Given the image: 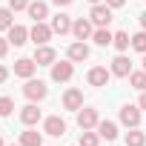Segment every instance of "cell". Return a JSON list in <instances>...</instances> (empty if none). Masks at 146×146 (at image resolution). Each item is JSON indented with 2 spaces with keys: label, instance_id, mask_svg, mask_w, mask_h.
<instances>
[{
  "label": "cell",
  "instance_id": "31",
  "mask_svg": "<svg viewBox=\"0 0 146 146\" xmlns=\"http://www.w3.org/2000/svg\"><path fill=\"white\" fill-rule=\"evenodd\" d=\"M6 80H9V69H6V66H0V86H3Z\"/></svg>",
  "mask_w": 146,
  "mask_h": 146
},
{
  "label": "cell",
  "instance_id": "33",
  "mask_svg": "<svg viewBox=\"0 0 146 146\" xmlns=\"http://www.w3.org/2000/svg\"><path fill=\"white\" fill-rule=\"evenodd\" d=\"M123 3H126V0H106V6H109V9H120Z\"/></svg>",
  "mask_w": 146,
  "mask_h": 146
},
{
  "label": "cell",
  "instance_id": "9",
  "mask_svg": "<svg viewBox=\"0 0 146 146\" xmlns=\"http://www.w3.org/2000/svg\"><path fill=\"white\" fill-rule=\"evenodd\" d=\"M72 35H75V40H89L95 35V23L89 17H78L75 23H72Z\"/></svg>",
  "mask_w": 146,
  "mask_h": 146
},
{
  "label": "cell",
  "instance_id": "3",
  "mask_svg": "<svg viewBox=\"0 0 146 146\" xmlns=\"http://www.w3.org/2000/svg\"><path fill=\"white\" fill-rule=\"evenodd\" d=\"M89 20H92L98 29H106V26L112 23V9H109L106 3H95L92 12H89Z\"/></svg>",
  "mask_w": 146,
  "mask_h": 146
},
{
  "label": "cell",
  "instance_id": "27",
  "mask_svg": "<svg viewBox=\"0 0 146 146\" xmlns=\"http://www.w3.org/2000/svg\"><path fill=\"white\" fill-rule=\"evenodd\" d=\"M132 49L140 52V54H146V32H143V29H140L137 35H132Z\"/></svg>",
  "mask_w": 146,
  "mask_h": 146
},
{
  "label": "cell",
  "instance_id": "34",
  "mask_svg": "<svg viewBox=\"0 0 146 146\" xmlns=\"http://www.w3.org/2000/svg\"><path fill=\"white\" fill-rule=\"evenodd\" d=\"M137 106H140V109L146 112V92H140V100H137Z\"/></svg>",
  "mask_w": 146,
  "mask_h": 146
},
{
  "label": "cell",
  "instance_id": "38",
  "mask_svg": "<svg viewBox=\"0 0 146 146\" xmlns=\"http://www.w3.org/2000/svg\"><path fill=\"white\" fill-rule=\"evenodd\" d=\"M0 146H6V143H3V137H0Z\"/></svg>",
  "mask_w": 146,
  "mask_h": 146
},
{
  "label": "cell",
  "instance_id": "8",
  "mask_svg": "<svg viewBox=\"0 0 146 146\" xmlns=\"http://www.w3.org/2000/svg\"><path fill=\"white\" fill-rule=\"evenodd\" d=\"M63 109H69V112L83 109V92H80L78 86H69V89L63 92Z\"/></svg>",
  "mask_w": 146,
  "mask_h": 146
},
{
  "label": "cell",
  "instance_id": "23",
  "mask_svg": "<svg viewBox=\"0 0 146 146\" xmlns=\"http://www.w3.org/2000/svg\"><path fill=\"white\" fill-rule=\"evenodd\" d=\"M15 26V12L9 6H0V32H9Z\"/></svg>",
  "mask_w": 146,
  "mask_h": 146
},
{
  "label": "cell",
  "instance_id": "1",
  "mask_svg": "<svg viewBox=\"0 0 146 146\" xmlns=\"http://www.w3.org/2000/svg\"><path fill=\"white\" fill-rule=\"evenodd\" d=\"M23 95L29 98V103H37V100H46L49 86H46V80H40V78H29L26 86H23Z\"/></svg>",
  "mask_w": 146,
  "mask_h": 146
},
{
  "label": "cell",
  "instance_id": "12",
  "mask_svg": "<svg viewBox=\"0 0 146 146\" xmlns=\"http://www.w3.org/2000/svg\"><path fill=\"white\" fill-rule=\"evenodd\" d=\"M35 72H37L35 57H20V60H15V75H17V78L29 80V78H35Z\"/></svg>",
  "mask_w": 146,
  "mask_h": 146
},
{
  "label": "cell",
  "instance_id": "21",
  "mask_svg": "<svg viewBox=\"0 0 146 146\" xmlns=\"http://www.w3.org/2000/svg\"><path fill=\"white\" fill-rule=\"evenodd\" d=\"M126 146H146V132H143L140 126L129 129V132H126Z\"/></svg>",
  "mask_w": 146,
  "mask_h": 146
},
{
  "label": "cell",
  "instance_id": "10",
  "mask_svg": "<svg viewBox=\"0 0 146 146\" xmlns=\"http://www.w3.org/2000/svg\"><path fill=\"white\" fill-rule=\"evenodd\" d=\"M52 35H54V32H52V26H46L43 20H40V23H35V26L29 29V37L35 40V46H46V43L52 40Z\"/></svg>",
  "mask_w": 146,
  "mask_h": 146
},
{
  "label": "cell",
  "instance_id": "26",
  "mask_svg": "<svg viewBox=\"0 0 146 146\" xmlns=\"http://www.w3.org/2000/svg\"><path fill=\"white\" fill-rule=\"evenodd\" d=\"M112 37H115V35H112L109 29H95V35H92V40H95L98 46H112Z\"/></svg>",
  "mask_w": 146,
  "mask_h": 146
},
{
  "label": "cell",
  "instance_id": "4",
  "mask_svg": "<svg viewBox=\"0 0 146 146\" xmlns=\"http://www.w3.org/2000/svg\"><path fill=\"white\" fill-rule=\"evenodd\" d=\"M140 106L137 103H123L120 106V123L123 126H129V129H135V126H140Z\"/></svg>",
  "mask_w": 146,
  "mask_h": 146
},
{
  "label": "cell",
  "instance_id": "5",
  "mask_svg": "<svg viewBox=\"0 0 146 146\" xmlns=\"http://www.w3.org/2000/svg\"><path fill=\"white\" fill-rule=\"evenodd\" d=\"M109 78H112V69H106V66H92L89 72H86V83L89 86H106L109 83Z\"/></svg>",
  "mask_w": 146,
  "mask_h": 146
},
{
  "label": "cell",
  "instance_id": "24",
  "mask_svg": "<svg viewBox=\"0 0 146 146\" xmlns=\"http://www.w3.org/2000/svg\"><path fill=\"white\" fill-rule=\"evenodd\" d=\"M78 146H100V135H98V129H95V132H92V129H83Z\"/></svg>",
  "mask_w": 146,
  "mask_h": 146
},
{
  "label": "cell",
  "instance_id": "35",
  "mask_svg": "<svg viewBox=\"0 0 146 146\" xmlns=\"http://www.w3.org/2000/svg\"><path fill=\"white\" fill-rule=\"evenodd\" d=\"M137 20H140V29L146 32V12H140V15H137Z\"/></svg>",
  "mask_w": 146,
  "mask_h": 146
},
{
  "label": "cell",
  "instance_id": "39",
  "mask_svg": "<svg viewBox=\"0 0 146 146\" xmlns=\"http://www.w3.org/2000/svg\"><path fill=\"white\" fill-rule=\"evenodd\" d=\"M9 146H20V143H9Z\"/></svg>",
  "mask_w": 146,
  "mask_h": 146
},
{
  "label": "cell",
  "instance_id": "37",
  "mask_svg": "<svg viewBox=\"0 0 146 146\" xmlns=\"http://www.w3.org/2000/svg\"><path fill=\"white\" fill-rule=\"evenodd\" d=\"M143 69H146V54H143Z\"/></svg>",
  "mask_w": 146,
  "mask_h": 146
},
{
  "label": "cell",
  "instance_id": "18",
  "mask_svg": "<svg viewBox=\"0 0 146 146\" xmlns=\"http://www.w3.org/2000/svg\"><path fill=\"white\" fill-rule=\"evenodd\" d=\"M26 40H29V29L20 26V23H15V26L9 29V43H12V46H23Z\"/></svg>",
  "mask_w": 146,
  "mask_h": 146
},
{
  "label": "cell",
  "instance_id": "25",
  "mask_svg": "<svg viewBox=\"0 0 146 146\" xmlns=\"http://www.w3.org/2000/svg\"><path fill=\"white\" fill-rule=\"evenodd\" d=\"M129 86L137 89V92H146V69L143 72H132L129 75Z\"/></svg>",
  "mask_w": 146,
  "mask_h": 146
},
{
  "label": "cell",
  "instance_id": "19",
  "mask_svg": "<svg viewBox=\"0 0 146 146\" xmlns=\"http://www.w3.org/2000/svg\"><path fill=\"white\" fill-rule=\"evenodd\" d=\"M20 146H43V135L29 126L26 132H20Z\"/></svg>",
  "mask_w": 146,
  "mask_h": 146
},
{
  "label": "cell",
  "instance_id": "14",
  "mask_svg": "<svg viewBox=\"0 0 146 146\" xmlns=\"http://www.w3.org/2000/svg\"><path fill=\"white\" fill-rule=\"evenodd\" d=\"M72 23H75V20H72L69 15L57 12V15L52 17V23H49V26H52V32H54V35H69V32H72Z\"/></svg>",
  "mask_w": 146,
  "mask_h": 146
},
{
  "label": "cell",
  "instance_id": "2",
  "mask_svg": "<svg viewBox=\"0 0 146 146\" xmlns=\"http://www.w3.org/2000/svg\"><path fill=\"white\" fill-rule=\"evenodd\" d=\"M72 75H75V63H72L69 57L52 63V80H54V83H69Z\"/></svg>",
  "mask_w": 146,
  "mask_h": 146
},
{
  "label": "cell",
  "instance_id": "15",
  "mask_svg": "<svg viewBox=\"0 0 146 146\" xmlns=\"http://www.w3.org/2000/svg\"><path fill=\"white\" fill-rule=\"evenodd\" d=\"M54 60H57V52H54V49H52L49 43H46V46H37V49H35V63H37V66H52Z\"/></svg>",
  "mask_w": 146,
  "mask_h": 146
},
{
  "label": "cell",
  "instance_id": "16",
  "mask_svg": "<svg viewBox=\"0 0 146 146\" xmlns=\"http://www.w3.org/2000/svg\"><path fill=\"white\" fill-rule=\"evenodd\" d=\"M112 75H115V78H129V75H132V60H129L126 54H117V57L112 60Z\"/></svg>",
  "mask_w": 146,
  "mask_h": 146
},
{
  "label": "cell",
  "instance_id": "30",
  "mask_svg": "<svg viewBox=\"0 0 146 146\" xmlns=\"http://www.w3.org/2000/svg\"><path fill=\"white\" fill-rule=\"evenodd\" d=\"M9 46H12V43H9V37H0V60L6 57V52H9Z\"/></svg>",
  "mask_w": 146,
  "mask_h": 146
},
{
  "label": "cell",
  "instance_id": "17",
  "mask_svg": "<svg viewBox=\"0 0 146 146\" xmlns=\"http://www.w3.org/2000/svg\"><path fill=\"white\" fill-rule=\"evenodd\" d=\"M26 12H29V17H32L35 23H40V20L49 17V3H43V0H32Z\"/></svg>",
  "mask_w": 146,
  "mask_h": 146
},
{
  "label": "cell",
  "instance_id": "7",
  "mask_svg": "<svg viewBox=\"0 0 146 146\" xmlns=\"http://www.w3.org/2000/svg\"><path fill=\"white\" fill-rule=\"evenodd\" d=\"M43 132L52 135V137H63L66 135V120L60 115H49V117H43Z\"/></svg>",
  "mask_w": 146,
  "mask_h": 146
},
{
  "label": "cell",
  "instance_id": "22",
  "mask_svg": "<svg viewBox=\"0 0 146 146\" xmlns=\"http://www.w3.org/2000/svg\"><path fill=\"white\" fill-rule=\"evenodd\" d=\"M112 46L123 54L129 46H132V37H129V32H115V37H112Z\"/></svg>",
  "mask_w": 146,
  "mask_h": 146
},
{
  "label": "cell",
  "instance_id": "32",
  "mask_svg": "<svg viewBox=\"0 0 146 146\" xmlns=\"http://www.w3.org/2000/svg\"><path fill=\"white\" fill-rule=\"evenodd\" d=\"M52 3H54L57 9H66V6H72V3H75V0H52Z\"/></svg>",
  "mask_w": 146,
  "mask_h": 146
},
{
  "label": "cell",
  "instance_id": "13",
  "mask_svg": "<svg viewBox=\"0 0 146 146\" xmlns=\"http://www.w3.org/2000/svg\"><path fill=\"white\" fill-rule=\"evenodd\" d=\"M40 120H43V112H40L35 103H26V106L20 109V123H23V126H37Z\"/></svg>",
  "mask_w": 146,
  "mask_h": 146
},
{
  "label": "cell",
  "instance_id": "28",
  "mask_svg": "<svg viewBox=\"0 0 146 146\" xmlns=\"http://www.w3.org/2000/svg\"><path fill=\"white\" fill-rule=\"evenodd\" d=\"M15 112V100L9 95H0V117H9Z\"/></svg>",
  "mask_w": 146,
  "mask_h": 146
},
{
  "label": "cell",
  "instance_id": "36",
  "mask_svg": "<svg viewBox=\"0 0 146 146\" xmlns=\"http://www.w3.org/2000/svg\"><path fill=\"white\" fill-rule=\"evenodd\" d=\"M89 3H92V6H95V3H100V0H89Z\"/></svg>",
  "mask_w": 146,
  "mask_h": 146
},
{
  "label": "cell",
  "instance_id": "11",
  "mask_svg": "<svg viewBox=\"0 0 146 146\" xmlns=\"http://www.w3.org/2000/svg\"><path fill=\"white\" fill-rule=\"evenodd\" d=\"M66 57H69L72 63H83V60H89V46H86L83 40L69 43V49H66Z\"/></svg>",
  "mask_w": 146,
  "mask_h": 146
},
{
  "label": "cell",
  "instance_id": "20",
  "mask_svg": "<svg viewBox=\"0 0 146 146\" xmlns=\"http://www.w3.org/2000/svg\"><path fill=\"white\" fill-rule=\"evenodd\" d=\"M98 135L106 137V140H115V137H117V123H115V120H100V123H98Z\"/></svg>",
  "mask_w": 146,
  "mask_h": 146
},
{
  "label": "cell",
  "instance_id": "29",
  "mask_svg": "<svg viewBox=\"0 0 146 146\" xmlns=\"http://www.w3.org/2000/svg\"><path fill=\"white\" fill-rule=\"evenodd\" d=\"M29 3H32V0H9V9L12 12H26Z\"/></svg>",
  "mask_w": 146,
  "mask_h": 146
},
{
  "label": "cell",
  "instance_id": "6",
  "mask_svg": "<svg viewBox=\"0 0 146 146\" xmlns=\"http://www.w3.org/2000/svg\"><path fill=\"white\" fill-rule=\"evenodd\" d=\"M98 123H100L98 109H92V106L78 109V126H80V129H98Z\"/></svg>",
  "mask_w": 146,
  "mask_h": 146
}]
</instances>
